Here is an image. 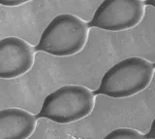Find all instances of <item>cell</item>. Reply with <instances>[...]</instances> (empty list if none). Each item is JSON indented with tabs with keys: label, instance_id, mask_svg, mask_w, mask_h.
Wrapping results in <instances>:
<instances>
[{
	"label": "cell",
	"instance_id": "obj_1",
	"mask_svg": "<svg viewBox=\"0 0 155 139\" xmlns=\"http://www.w3.org/2000/svg\"><path fill=\"white\" fill-rule=\"evenodd\" d=\"M154 75V65L139 56L122 59L107 71L96 94L113 98H125L147 89Z\"/></svg>",
	"mask_w": 155,
	"mask_h": 139
},
{
	"label": "cell",
	"instance_id": "obj_2",
	"mask_svg": "<svg viewBox=\"0 0 155 139\" xmlns=\"http://www.w3.org/2000/svg\"><path fill=\"white\" fill-rule=\"evenodd\" d=\"M88 38V25L81 18L70 13L59 14L44 29L36 51L54 56L79 54Z\"/></svg>",
	"mask_w": 155,
	"mask_h": 139
},
{
	"label": "cell",
	"instance_id": "obj_3",
	"mask_svg": "<svg viewBox=\"0 0 155 139\" xmlns=\"http://www.w3.org/2000/svg\"><path fill=\"white\" fill-rule=\"evenodd\" d=\"M93 92L84 86L66 85L48 94L36 118L66 124L87 117L93 111Z\"/></svg>",
	"mask_w": 155,
	"mask_h": 139
},
{
	"label": "cell",
	"instance_id": "obj_4",
	"mask_svg": "<svg viewBox=\"0 0 155 139\" xmlns=\"http://www.w3.org/2000/svg\"><path fill=\"white\" fill-rule=\"evenodd\" d=\"M140 0H107L96 9L88 26L108 31H124L137 26L145 13Z\"/></svg>",
	"mask_w": 155,
	"mask_h": 139
},
{
	"label": "cell",
	"instance_id": "obj_5",
	"mask_svg": "<svg viewBox=\"0 0 155 139\" xmlns=\"http://www.w3.org/2000/svg\"><path fill=\"white\" fill-rule=\"evenodd\" d=\"M34 64V50L19 37L0 40V79H15L27 73Z\"/></svg>",
	"mask_w": 155,
	"mask_h": 139
},
{
	"label": "cell",
	"instance_id": "obj_6",
	"mask_svg": "<svg viewBox=\"0 0 155 139\" xmlns=\"http://www.w3.org/2000/svg\"><path fill=\"white\" fill-rule=\"evenodd\" d=\"M36 117L26 110L9 107L0 110V139H28L36 128Z\"/></svg>",
	"mask_w": 155,
	"mask_h": 139
},
{
	"label": "cell",
	"instance_id": "obj_7",
	"mask_svg": "<svg viewBox=\"0 0 155 139\" xmlns=\"http://www.w3.org/2000/svg\"><path fill=\"white\" fill-rule=\"evenodd\" d=\"M102 139H147L140 131L133 128L120 127L111 131Z\"/></svg>",
	"mask_w": 155,
	"mask_h": 139
},
{
	"label": "cell",
	"instance_id": "obj_8",
	"mask_svg": "<svg viewBox=\"0 0 155 139\" xmlns=\"http://www.w3.org/2000/svg\"><path fill=\"white\" fill-rule=\"evenodd\" d=\"M27 2L28 1H23V0H18V1H0V4L7 7H17Z\"/></svg>",
	"mask_w": 155,
	"mask_h": 139
},
{
	"label": "cell",
	"instance_id": "obj_9",
	"mask_svg": "<svg viewBox=\"0 0 155 139\" xmlns=\"http://www.w3.org/2000/svg\"><path fill=\"white\" fill-rule=\"evenodd\" d=\"M147 139H155V118L152 121V124H151V127H150V129L148 133L145 135Z\"/></svg>",
	"mask_w": 155,
	"mask_h": 139
},
{
	"label": "cell",
	"instance_id": "obj_10",
	"mask_svg": "<svg viewBox=\"0 0 155 139\" xmlns=\"http://www.w3.org/2000/svg\"><path fill=\"white\" fill-rule=\"evenodd\" d=\"M145 4H148V5L150 6H152L155 8V0H153V1H147V2H144Z\"/></svg>",
	"mask_w": 155,
	"mask_h": 139
}]
</instances>
